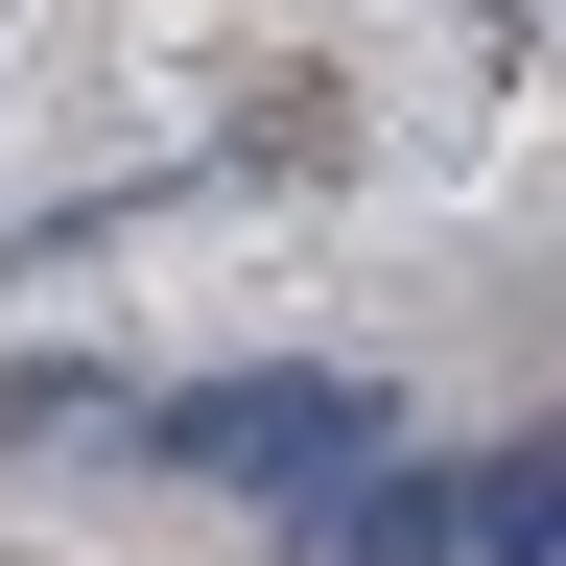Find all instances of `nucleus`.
Wrapping results in <instances>:
<instances>
[{
  "instance_id": "1",
  "label": "nucleus",
  "mask_w": 566,
  "mask_h": 566,
  "mask_svg": "<svg viewBox=\"0 0 566 566\" xmlns=\"http://www.w3.org/2000/svg\"><path fill=\"white\" fill-rule=\"evenodd\" d=\"M378 449H401V424H378V378H331V354H260V378L142 401V472H189V495H283V520H331Z\"/></svg>"
},
{
  "instance_id": "2",
  "label": "nucleus",
  "mask_w": 566,
  "mask_h": 566,
  "mask_svg": "<svg viewBox=\"0 0 566 566\" xmlns=\"http://www.w3.org/2000/svg\"><path fill=\"white\" fill-rule=\"evenodd\" d=\"M307 566H495V449H472V472H449V449H378V472L307 520Z\"/></svg>"
},
{
  "instance_id": "3",
  "label": "nucleus",
  "mask_w": 566,
  "mask_h": 566,
  "mask_svg": "<svg viewBox=\"0 0 566 566\" xmlns=\"http://www.w3.org/2000/svg\"><path fill=\"white\" fill-rule=\"evenodd\" d=\"M495 566H566V424L495 449Z\"/></svg>"
}]
</instances>
